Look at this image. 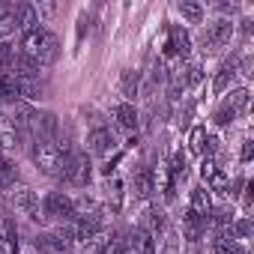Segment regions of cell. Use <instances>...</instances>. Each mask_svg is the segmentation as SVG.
I'll return each mask as SVG.
<instances>
[{
	"label": "cell",
	"mask_w": 254,
	"mask_h": 254,
	"mask_svg": "<svg viewBox=\"0 0 254 254\" xmlns=\"http://www.w3.org/2000/svg\"><path fill=\"white\" fill-rule=\"evenodd\" d=\"M191 212H197V215H203V218H209V212H212V197H209V189L206 186H197L194 191H191V206H189Z\"/></svg>",
	"instance_id": "4fadbf2b"
},
{
	"label": "cell",
	"mask_w": 254,
	"mask_h": 254,
	"mask_svg": "<svg viewBox=\"0 0 254 254\" xmlns=\"http://www.w3.org/2000/svg\"><path fill=\"white\" fill-rule=\"evenodd\" d=\"M114 147H117V138H114V132L108 126H96V129L87 135V150L93 156H108Z\"/></svg>",
	"instance_id": "52a82bcc"
},
{
	"label": "cell",
	"mask_w": 254,
	"mask_h": 254,
	"mask_svg": "<svg viewBox=\"0 0 254 254\" xmlns=\"http://www.w3.org/2000/svg\"><path fill=\"white\" fill-rule=\"evenodd\" d=\"M177 9H180V15H183L189 24H200V21H203V6L194 3V0H183Z\"/></svg>",
	"instance_id": "ac0fdd59"
},
{
	"label": "cell",
	"mask_w": 254,
	"mask_h": 254,
	"mask_svg": "<svg viewBox=\"0 0 254 254\" xmlns=\"http://www.w3.org/2000/svg\"><path fill=\"white\" fill-rule=\"evenodd\" d=\"M191 114H194V102H189V105H186V111H183V117H180V126H183V129H189Z\"/></svg>",
	"instance_id": "d4e9b609"
},
{
	"label": "cell",
	"mask_w": 254,
	"mask_h": 254,
	"mask_svg": "<svg viewBox=\"0 0 254 254\" xmlns=\"http://www.w3.org/2000/svg\"><path fill=\"white\" fill-rule=\"evenodd\" d=\"M251 153H254V141H251V138H245V141H242V153H239L242 165H248V162H251Z\"/></svg>",
	"instance_id": "cb8c5ba5"
},
{
	"label": "cell",
	"mask_w": 254,
	"mask_h": 254,
	"mask_svg": "<svg viewBox=\"0 0 254 254\" xmlns=\"http://www.w3.org/2000/svg\"><path fill=\"white\" fill-rule=\"evenodd\" d=\"M203 144H206V126H191V132H189V153L203 156Z\"/></svg>",
	"instance_id": "d6986e66"
},
{
	"label": "cell",
	"mask_w": 254,
	"mask_h": 254,
	"mask_svg": "<svg viewBox=\"0 0 254 254\" xmlns=\"http://www.w3.org/2000/svg\"><path fill=\"white\" fill-rule=\"evenodd\" d=\"M120 93L126 96V102L135 105V96L141 93V72H138V69H126V72L120 75Z\"/></svg>",
	"instance_id": "7c38bea8"
},
{
	"label": "cell",
	"mask_w": 254,
	"mask_h": 254,
	"mask_svg": "<svg viewBox=\"0 0 254 254\" xmlns=\"http://www.w3.org/2000/svg\"><path fill=\"white\" fill-rule=\"evenodd\" d=\"M233 78H236V60H224V63L218 66V72H215V81H212V93H215V96L227 93V87L233 84Z\"/></svg>",
	"instance_id": "8fae6325"
},
{
	"label": "cell",
	"mask_w": 254,
	"mask_h": 254,
	"mask_svg": "<svg viewBox=\"0 0 254 254\" xmlns=\"http://www.w3.org/2000/svg\"><path fill=\"white\" fill-rule=\"evenodd\" d=\"M63 180L69 186H87L93 180V162H90V156H84V153L72 156V165H69V171H66Z\"/></svg>",
	"instance_id": "8992f818"
},
{
	"label": "cell",
	"mask_w": 254,
	"mask_h": 254,
	"mask_svg": "<svg viewBox=\"0 0 254 254\" xmlns=\"http://www.w3.org/2000/svg\"><path fill=\"white\" fill-rule=\"evenodd\" d=\"M111 114L117 117V123L123 126V129H129V132H135V129H138V123H141V117H138V111H135L132 102H114Z\"/></svg>",
	"instance_id": "30bf717a"
},
{
	"label": "cell",
	"mask_w": 254,
	"mask_h": 254,
	"mask_svg": "<svg viewBox=\"0 0 254 254\" xmlns=\"http://www.w3.org/2000/svg\"><path fill=\"white\" fill-rule=\"evenodd\" d=\"M18 51H21L24 57H30L33 63H39V66H51V63L57 60V54H60V42H57V36H54L51 30H45V27L39 24V27L21 33Z\"/></svg>",
	"instance_id": "6da1fadb"
},
{
	"label": "cell",
	"mask_w": 254,
	"mask_h": 254,
	"mask_svg": "<svg viewBox=\"0 0 254 254\" xmlns=\"http://www.w3.org/2000/svg\"><path fill=\"white\" fill-rule=\"evenodd\" d=\"M233 36V24L230 18H215L203 33H200V51L203 54H215L218 48H224Z\"/></svg>",
	"instance_id": "3957f363"
},
{
	"label": "cell",
	"mask_w": 254,
	"mask_h": 254,
	"mask_svg": "<svg viewBox=\"0 0 254 254\" xmlns=\"http://www.w3.org/2000/svg\"><path fill=\"white\" fill-rule=\"evenodd\" d=\"M147 224H150L147 230H150V233L156 236V233H159V230L165 227V215H162V212H159L156 206H150V209H147Z\"/></svg>",
	"instance_id": "7402d4cb"
},
{
	"label": "cell",
	"mask_w": 254,
	"mask_h": 254,
	"mask_svg": "<svg viewBox=\"0 0 254 254\" xmlns=\"http://www.w3.org/2000/svg\"><path fill=\"white\" fill-rule=\"evenodd\" d=\"M224 105L239 117V114H245L248 111V90L245 87H236V90H230L227 93V99H224Z\"/></svg>",
	"instance_id": "e0dca14e"
},
{
	"label": "cell",
	"mask_w": 254,
	"mask_h": 254,
	"mask_svg": "<svg viewBox=\"0 0 254 254\" xmlns=\"http://www.w3.org/2000/svg\"><path fill=\"white\" fill-rule=\"evenodd\" d=\"M33 248H36L39 254H66V251H69V242H66L60 233H36Z\"/></svg>",
	"instance_id": "ba28073f"
},
{
	"label": "cell",
	"mask_w": 254,
	"mask_h": 254,
	"mask_svg": "<svg viewBox=\"0 0 254 254\" xmlns=\"http://www.w3.org/2000/svg\"><path fill=\"white\" fill-rule=\"evenodd\" d=\"M206 224H209V218H203V215H197V212H186L183 215V236L189 239V242H200L203 239V233H206Z\"/></svg>",
	"instance_id": "9c48e42d"
},
{
	"label": "cell",
	"mask_w": 254,
	"mask_h": 254,
	"mask_svg": "<svg viewBox=\"0 0 254 254\" xmlns=\"http://www.w3.org/2000/svg\"><path fill=\"white\" fill-rule=\"evenodd\" d=\"M233 120H236V114H233L227 105H221V108L212 114V123H215V126H233Z\"/></svg>",
	"instance_id": "603a6c76"
},
{
	"label": "cell",
	"mask_w": 254,
	"mask_h": 254,
	"mask_svg": "<svg viewBox=\"0 0 254 254\" xmlns=\"http://www.w3.org/2000/svg\"><path fill=\"white\" fill-rule=\"evenodd\" d=\"M162 54H165V57H180V60H186V57L191 54V39H189V33H186L183 27H168Z\"/></svg>",
	"instance_id": "277c9868"
},
{
	"label": "cell",
	"mask_w": 254,
	"mask_h": 254,
	"mask_svg": "<svg viewBox=\"0 0 254 254\" xmlns=\"http://www.w3.org/2000/svg\"><path fill=\"white\" fill-rule=\"evenodd\" d=\"M224 233H227L230 239H248V236H251V218H248V215H242V218H239V221H233V224H230V230H224Z\"/></svg>",
	"instance_id": "44dd1931"
},
{
	"label": "cell",
	"mask_w": 254,
	"mask_h": 254,
	"mask_svg": "<svg viewBox=\"0 0 254 254\" xmlns=\"http://www.w3.org/2000/svg\"><path fill=\"white\" fill-rule=\"evenodd\" d=\"M183 81H186V87H197L203 81V66L200 63H183Z\"/></svg>",
	"instance_id": "ffe728a7"
},
{
	"label": "cell",
	"mask_w": 254,
	"mask_h": 254,
	"mask_svg": "<svg viewBox=\"0 0 254 254\" xmlns=\"http://www.w3.org/2000/svg\"><path fill=\"white\" fill-rule=\"evenodd\" d=\"M42 221H75V200L63 191H51L42 197Z\"/></svg>",
	"instance_id": "7a4b0ae2"
},
{
	"label": "cell",
	"mask_w": 254,
	"mask_h": 254,
	"mask_svg": "<svg viewBox=\"0 0 254 254\" xmlns=\"http://www.w3.org/2000/svg\"><path fill=\"white\" fill-rule=\"evenodd\" d=\"M132 189H135V197H150L156 191V180H153V171H138L135 180H132Z\"/></svg>",
	"instance_id": "5bb4252c"
},
{
	"label": "cell",
	"mask_w": 254,
	"mask_h": 254,
	"mask_svg": "<svg viewBox=\"0 0 254 254\" xmlns=\"http://www.w3.org/2000/svg\"><path fill=\"white\" fill-rule=\"evenodd\" d=\"M18 165L12 162V159H6V156H0V189H12L15 183H18Z\"/></svg>",
	"instance_id": "2e32d148"
},
{
	"label": "cell",
	"mask_w": 254,
	"mask_h": 254,
	"mask_svg": "<svg viewBox=\"0 0 254 254\" xmlns=\"http://www.w3.org/2000/svg\"><path fill=\"white\" fill-rule=\"evenodd\" d=\"M212 254H245V245L236 242V239H230L227 233H218L212 239Z\"/></svg>",
	"instance_id": "9a60e30c"
},
{
	"label": "cell",
	"mask_w": 254,
	"mask_h": 254,
	"mask_svg": "<svg viewBox=\"0 0 254 254\" xmlns=\"http://www.w3.org/2000/svg\"><path fill=\"white\" fill-rule=\"evenodd\" d=\"M12 206L21 212V215H27L30 221H42V206H39V194L36 191H30V189H15L12 191Z\"/></svg>",
	"instance_id": "5b68a950"
}]
</instances>
